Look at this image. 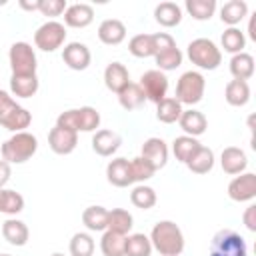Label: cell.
Returning <instances> with one entry per match:
<instances>
[{
  "label": "cell",
  "instance_id": "cell-1",
  "mask_svg": "<svg viewBox=\"0 0 256 256\" xmlns=\"http://www.w3.org/2000/svg\"><path fill=\"white\" fill-rule=\"evenodd\" d=\"M148 238L152 250H156L160 256H180L184 250V234L180 226L172 220L156 222Z\"/></svg>",
  "mask_w": 256,
  "mask_h": 256
},
{
  "label": "cell",
  "instance_id": "cell-2",
  "mask_svg": "<svg viewBox=\"0 0 256 256\" xmlns=\"http://www.w3.org/2000/svg\"><path fill=\"white\" fill-rule=\"evenodd\" d=\"M36 150H38V138L26 130L14 132L0 148L2 160H6L8 164H24L36 154Z\"/></svg>",
  "mask_w": 256,
  "mask_h": 256
},
{
  "label": "cell",
  "instance_id": "cell-3",
  "mask_svg": "<svg viewBox=\"0 0 256 256\" xmlns=\"http://www.w3.org/2000/svg\"><path fill=\"white\" fill-rule=\"evenodd\" d=\"M32 122V114L20 106L6 90H0V126L10 132H24Z\"/></svg>",
  "mask_w": 256,
  "mask_h": 256
},
{
  "label": "cell",
  "instance_id": "cell-4",
  "mask_svg": "<svg viewBox=\"0 0 256 256\" xmlns=\"http://www.w3.org/2000/svg\"><path fill=\"white\" fill-rule=\"evenodd\" d=\"M56 126L68 128L72 132H96L100 126V112L92 106H82V108H70L64 110L56 118Z\"/></svg>",
  "mask_w": 256,
  "mask_h": 256
},
{
  "label": "cell",
  "instance_id": "cell-5",
  "mask_svg": "<svg viewBox=\"0 0 256 256\" xmlns=\"http://www.w3.org/2000/svg\"><path fill=\"white\" fill-rule=\"evenodd\" d=\"M188 60L200 70H216L222 64V52L210 38H194L186 48Z\"/></svg>",
  "mask_w": 256,
  "mask_h": 256
},
{
  "label": "cell",
  "instance_id": "cell-6",
  "mask_svg": "<svg viewBox=\"0 0 256 256\" xmlns=\"http://www.w3.org/2000/svg\"><path fill=\"white\" fill-rule=\"evenodd\" d=\"M204 90H206V80L202 76V72L198 70H188L184 72L178 82H176V94L174 98L180 104L186 106H194L204 98Z\"/></svg>",
  "mask_w": 256,
  "mask_h": 256
},
{
  "label": "cell",
  "instance_id": "cell-7",
  "mask_svg": "<svg viewBox=\"0 0 256 256\" xmlns=\"http://www.w3.org/2000/svg\"><path fill=\"white\" fill-rule=\"evenodd\" d=\"M246 254H248L246 242L238 232L224 228L212 236L210 256H246Z\"/></svg>",
  "mask_w": 256,
  "mask_h": 256
},
{
  "label": "cell",
  "instance_id": "cell-8",
  "mask_svg": "<svg viewBox=\"0 0 256 256\" xmlns=\"http://www.w3.org/2000/svg\"><path fill=\"white\" fill-rule=\"evenodd\" d=\"M10 70L14 76H32L36 74V52L28 42H14L8 50Z\"/></svg>",
  "mask_w": 256,
  "mask_h": 256
},
{
  "label": "cell",
  "instance_id": "cell-9",
  "mask_svg": "<svg viewBox=\"0 0 256 256\" xmlns=\"http://www.w3.org/2000/svg\"><path fill=\"white\" fill-rule=\"evenodd\" d=\"M66 40V26L56 20H48L34 32V44L42 52H54L58 50Z\"/></svg>",
  "mask_w": 256,
  "mask_h": 256
},
{
  "label": "cell",
  "instance_id": "cell-10",
  "mask_svg": "<svg viewBox=\"0 0 256 256\" xmlns=\"http://www.w3.org/2000/svg\"><path fill=\"white\" fill-rule=\"evenodd\" d=\"M140 88L146 96V100L158 104L160 100L166 98V92H168V78L164 72H160L158 68L156 70H146L142 76H140Z\"/></svg>",
  "mask_w": 256,
  "mask_h": 256
},
{
  "label": "cell",
  "instance_id": "cell-11",
  "mask_svg": "<svg viewBox=\"0 0 256 256\" xmlns=\"http://www.w3.org/2000/svg\"><path fill=\"white\" fill-rule=\"evenodd\" d=\"M228 196L234 202H250L256 198V174L242 172L234 176L228 184Z\"/></svg>",
  "mask_w": 256,
  "mask_h": 256
},
{
  "label": "cell",
  "instance_id": "cell-12",
  "mask_svg": "<svg viewBox=\"0 0 256 256\" xmlns=\"http://www.w3.org/2000/svg\"><path fill=\"white\" fill-rule=\"evenodd\" d=\"M48 146L54 154H60V156H66L70 152L76 150L78 146V134L68 130V128H62V126H54L50 132H48Z\"/></svg>",
  "mask_w": 256,
  "mask_h": 256
},
{
  "label": "cell",
  "instance_id": "cell-13",
  "mask_svg": "<svg viewBox=\"0 0 256 256\" xmlns=\"http://www.w3.org/2000/svg\"><path fill=\"white\" fill-rule=\"evenodd\" d=\"M62 60L64 64L70 68V70H86L90 66V60H92V54L88 50L86 44L82 42H68L62 50Z\"/></svg>",
  "mask_w": 256,
  "mask_h": 256
},
{
  "label": "cell",
  "instance_id": "cell-14",
  "mask_svg": "<svg viewBox=\"0 0 256 256\" xmlns=\"http://www.w3.org/2000/svg\"><path fill=\"white\" fill-rule=\"evenodd\" d=\"M120 144H122L120 134L114 132V130H108V128L96 130L94 136H92V150L98 156H104V158L116 154V150L120 148Z\"/></svg>",
  "mask_w": 256,
  "mask_h": 256
},
{
  "label": "cell",
  "instance_id": "cell-15",
  "mask_svg": "<svg viewBox=\"0 0 256 256\" xmlns=\"http://www.w3.org/2000/svg\"><path fill=\"white\" fill-rule=\"evenodd\" d=\"M140 156L146 158V160L154 166V170H160V168H164L166 162H168V146H166V142H164L162 138L152 136V138L144 140Z\"/></svg>",
  "mask_w": 256,
  "mask_h": 256
},
{
  "label": "cell",
  "instance_id": "cell-16",
  "mask_svg": "<svg viewBox=\"0 0 256 256\" xmlns=\"http://www.w3.org/2000/svg\"><path fill=\"white\" fill-rule=\"evenodd\" d=\"M220 166L226 174L230 176H238L246 170L248 166V156L242 148H236V146H228L222 150L220 154Z\"/></svg>",
  "mask_w": 256,
  "mask_h": 256
},
{
  "label": "cell",
  "instance_id": "cell-17",
  "mask_svg": "<svg viewBox=\"0 0 256 256\" xmlns=\"http://www.w3.org/2000/svg\"><path fill=\"white\" fill-rule=\"evenodd\" d=\"M106 178L116 188H126L134 184L132 172H130V160L128 158H114L106 166Z\"/></svg>",
  "mask_w": 256,
  "mask_h": 256
},
{
  "label": "cell",
  "instance_id": "cell-18",
  "mask_svg": "<svg viewBox=\"0 0 256 256\" xmlns=\"http://www.w3.org/2000/svg\"><path fill=\"white\" fill-rule=\"evenodd\" d=\"M94 20V8L86 2L70 4L64 10V24L70 28H86Z\"/></svg>",
  "mask_w": 256,
  "mask_h": 256
},
{
  "label": "cell",
  "instance_id": "cell-19",
  "mask_svg": "<svg viewBox=\"0 0 256 256\" xmlns=\"http://www.w3.org/2000/svg\"><path fill=\"white\" fill-rule=\"evenodd\" d=\"M98 38L106 46H118L126 38V26L118 18H106L98 26Z\"/></svg>",
  "mask_w": 256,
  "mask_h": 256
},
{
  "label": "cell",
  "instance_id": "cell-20",
  "mask_svg": "<svg viewBox=\"0 0 256 256\" xmlns=\"http://www.w3.org/2000/svg\"><path fill=\"white\" fill-rule=\"evenodd\" d=\"M178 124H180V128L184 130V134H186V136H192V138L202 136V134L206 132V128H208L206 116H204L200 110H194V108L182 110V114H180V118H178Z\"/></svg>",
  "mask_w": 256,
  "mask_h": 256
},
{
  "label": "cell",
  "instance_id": "cell-21",
  "mask_svg": "<svg viewBox=\"0 0 256 256\" xmlns=\"http://www.w3.org/2000/svg\"><path fill=\"white\" fill-rule=\"evenodd\" d=\"M104 84L110 92L118 94L120 90H124L130 84V74L128 68L122 62H110L104 70Z\"/></svg>",
  "mask_w": 256,
  "mask_h": 256
},
{
  "label": "cell",
  "instance_id": "cell-22",
  "mask_svg": "<svg viewBox=\"0 0 256 256\" xmlns=\"http://www.w3.org/2000/svg\"><path fill=\"white\" fill-rule=\"evenodd\" d=\"M2 236L12 246H26V242L30 238V232H28V226L22 220L8 218L6 222H2Z\"/></svg>",
  "mask_w": 256,
  "mask_h": 256
},
{
  "label": "cell",
  "instance_id": "cell-23",
  "mask_svg": "<svg viewBox=\"0 0 256 256\" xmlns=\"http://www.w3.org/2000/svg\"><path fill=\"white\" fill-rule=\"evenodd\" d=\"M248 16V4L244 0H228L220 8V20L228 24V28L240 24Z\"/></svg>",
  "mask_w": 256,
  "mask_h": 256
},
{
  "label": "cell",
  "instance_id": "cell-24",
  "mask_svg": "<svg viewBox=\"0 0 256 256\" xmlns=\"http://www.w3.org/2000/svg\"><path fill=\"white\" fill-rule=\"evenodd\" d=\"M154 18L164 28H174L182 20V8L176 2H160L154 8Z\"/></svg>",
  "mask_w": 256,
  "mask_h": 256
},
{
  "label": "cell",
  "instance_id": "cell-25",
  "mask_svg": "<svg viewBox=\"0 0 256 256\" xmlns=\"http://www.w3.org/2000/svg\"><path fill=\"white\" fill-rule=\"evenodd\" d=\"M224 98L230 106L234 108H240V106H246L248 100H250V86L248 82L244 80H230L226 84V90H224Z\"/></svg>",
  "mask_w": 256,
  "mask_h": 256
},
{
  "label": "cell",
  "instance_id": "cell-26",
  "mask_svg": "<svg viewBox=\"0 0 256 256\" xmlns=\"http://www.w3.org/2000/svg\"><path fill=\"white\" fill-rule=\"evenodd\" d=\"M132 226H134V218H132V214L128 210H124V208L108 210V226H106V230L122 234V236H128Z\"/></svg>",
  "mask_w": 256,
  "mask_h": 256
},
{
  "label": "cell",
  "instance_id": "cell-27",
  "mask_svg": "<svg viewBox=\"0 0 256 256\" xmlns=\"http://www.w3.org/2000/svg\"><path fill=\"white\" fill-rule=\"evenodd\" d=\"M230 74L234 76V80H248L254 76V58L248 52H240L234 54L230 58Z\"/></svg>",
  "mask_w": 256,
  "mask_h": 256
},
{
  "label": "cell",
  "instance_id": "cell-28",
  "mask_svg": "<svg viewBox=\"0 0 256 256\" xmlns=\"http://www.w3.org/2000/svg\"><path fill=\"white\" fill-rule=\"evenodd\" d=\"M82 224L90 232H104L108 226V210L104 206H88L82 212Z\"/></svg>",
  "mask_w": 256,
  "mask_h": 256
},
{
  "label": "cell",
  "instance_id": "cell-29",
  "mask_svg": "<svg viewBox=\"0 0 256 256\" xmlns=\"http://www.w3.org/2000/svg\"><path fill=\"white\" fill-rule=\"evenodd\" d=\"M38 76L32 74V76H14L10 78V90L14 96L18 98H32L36 92H38Z\"/></svg>",
  "mask_w": 256,
  "mask_h": 256
},
{
  "label": "cell",
  "instance_id": "cell-30",
  "mask_svg": "<svg viewBox=\"0 0 256 256\" xmlns=\"http://www.w3.org/2000/svg\"><path fill=\"white\" fill-rule=\"evenodd\" d=\"M180 114H182V104L174 96H166L164 100H160L156 104V118L162 124H174V122H178Z\"/></svg>",
  "mask_w": 256,
  "mask_h": 256
},
{
  "label": "cell",
  "instance_id": "cell-31",
  "mask_svg": "<svg viewBox=\"0 0 256 256\" xmlns=\"http://www.w3.org/2000/svg\"><path fill=\"white\" fill-rule=\"evenodd\" d=\"M200 146H202V144L198 142V138H192V136L182 134V136L174 138V142H172V152H174L176 160H180L182 164H186V162L196 154V150H198Z\"/></svg>",
  "mask_w": 256,
  "mask_h": 256
},
{
  "label": "cell",
  "instance_id": "cell-32",
  "mask_svg": "<svg viewBox=\"0 0 256 256\" xmlns=\"http://www.w3.org/2000/svg\"><path fill=\"white\" fill-rule=\"evenodd\" d=\"M152 244L146 234H128L124 240V256H150Z\"/></svg>",
  "mask_w": 256,
  "mask_h": 256
},
{
  "label": "cell",
  "instance_id": "cell-33",
  "mask_svg": "<svg viewBox=\"0 0 256 256\" xmlns=\"http://www.w3.org/2000/svg\"><path fill=\"white\" fill-rule=\"evenodd\" d=\"M186 166L194 174H208L214 168V152L206 146H200L196 150V154L186 162Z\"/></svg>",
  "mask_w": 256,
  "mask_h": 256
},
{
  "label": "cell",
  "instance_id": "cell-34",
  "mask_svg": "<svg viewBox=\"0 0 256 256\" xmlns=\"http://www.w3.org/2000/svg\"><path fill=\"white\" fill-rule=\"evenodd\" d=\"M144 100H146V96H144L140 84H136V82H130L124 90L118 92V102L124 110H136L144 104Z\"/></svg>",
  "mask_w": 256,
  "mask_h": 256
},
{
  "label": "cell",
  "instance_id": "cell-35",
  "mask_svg": "<svg viewBox=\"0 0 256 256\" xmlns=\"http://www.w3.org/2000/svg\"><path fill=\"white\" fill-rule=\"evenodd\" d=\"M128 50L136 58H150L156 54L154 48V36L152 34H136L128 42Z\"/></svg>",
  "mask_w": 256,
  "mask_h": 256
},
{
  "label": "cell",
  "instance_id": "cell-36",
  "mask_svg": "<svg viewBox=\"0 0 256 256\" xmlns=\"http://www.w3.org/2000/svg\"><path fill=\"white\" fill-rule=\"evenodd\" d=\"M24 210V196L16 190L0 188V214L14 216Z\"/></svg>",
  "mask_w": 256,
  "mask_h": 256
},
{
  "label": "cell",
  "instance_id": "cell-37",
  "mask_svg": "<svg viewBox=\"0 0 256 256\" xmlns=\"http://www.w3.org/2000/svg\"><path fill=\"white\" fill-rule=\"evenodd\" d=\"M220 42H222V48L234 56V54L244 52V46H246V36H244V32H242L240 28L232 26V28H226V30L222 32Z\"/></svg>",
  "mask_w": 256,
  "mask_h": 256
},
{
  "label": "cell",
  "instance_id": "cell-38",
  "mask_svg": "<svg viewBox=\"0 0 256 256\" xmlns=\"http://www.w3.org/2000/svg\"><path fill=\"white\" fill-rule=\"evenodd\" d=\"M182 58H184V54L180 52V48H178V46L164 48V50H160V52L154 56V60H156L158 70H160V72L176 70V68L182 64Z\"/></svg>",
  "mask_w": 256,
  "mask_h": 256
},
{
  "label": "cell",
  "instance_id": "cell-39",
  "mask_svg": "<svg viewBox=\"0 0 256 256\" xmlns=\"http://www.w3.org/2000/svg\"><path fill=\"white\" fill-rule=\"evenodd\" d=\"M124 240L126 236L104 230L102 238H100V250L104 256H124Z\"/></svg>",
  "mask_w": 256,
  "mask_h": 256
},
{
  "label": "cell",
  "instance_id": "cell-40",
  "mask_svg": "<svg viewBox=\"0 0 256 256\" xmlns=\"http://www.w3.org/2000/svg\"><path fill=\"white\" fill-rule=\"evenodd\" d=\"M184 8L194 20H210L216 12V0H186Z\"/></svg>",
  "mask_w": 256,
  "mask_h": 256
},
{
  "label": "cell",
  "instance_id": "cell-41",
  "mask_svg": "<svg viewBox=\"0 0 256 256\" xmlns=\"http://www.w3.org/2000/svg\"><path fill=\"white\" fill-rule=\"evenodd\" d=\"M130 202L140 208V210H150L154 204H156V192L152 186H146V184H138L132 188L130 192Z\"/></svg>",
  "mask_w": 256,
  "mask_h": 256
},
{
  "label": "cell",
  "instance_id": "cell-42",
  "mask_svg": "<svg viewBox=\"0 0 256 256\" xmlns=\"http://www.w3.org/2000/svg\"><path fill=\"white\" fill-rule=\"evenodd\" d=\"M72 256H92L94 254V238L88 232H76L70 240Z\"/></svg>",
  "mask_w": 256,
  "mask_h": 256
},
{
  "label": "cell",
  "instance_id": "cell-43",
  "mask_svg": "<svg viewBox=\"0 0 256 256\" xmlns=\"http://www.w3.org/2000/svg\"><path fill=\"white\" fill-rule=\"evenodd\" d=\"M130 172H132V180L134 182H146V180H150L154 176L156 170L146 158L136 156V158L130 160Z\"/></svg>",
  "mask_w": 256,
  "mask_h": 256
},
{
  "label": "cell",
  "instance_id": "cell-44",
  "mask_svg": "<svg viewBox=\"0 0 256 256\" xmlns=\"http://www.w3.org/2000/svg\"><path fill=\"white\" fill-rule=\"evenodd\" d=\"M66 8H68L66 0H40L38 12L42 16H60V14H64Z\"/></svg>",
  "mask_w": 256,
  "mask_h": 256
},
{
  "label": "cell",
  "instance_id": "cell-45",
  "mask_svg": "<svg viewBox=\"0 0 256 256\" xmlns=\"http://www.w3.org/2000/svg\"><path fill=\"white\" fill-rule=\"evenodd\" d=\"M244 224H246V228L250 230V232H256V204H250L248 208H246V212H244Z\"/></svg>",
  "mask_w": 256,
  "mask_h": 256
},
{
  "label": "cell",
  "instance_id": "cell-46",
  "mask_svg": "<svg viewBox=\"0 0 256 256\" xmlns=\"http://www.w3.org/2000/svg\"><path fill=\"white\" fill-rule=\"evenodd\" d=\"M10 174H12V170H10V164H8L6 160H0V188H4V186L8 184V180H10Z\"/></svg>",
  "mask_w": 256,
  "mask_h": 256
},
{
  "label": "cell",
  "instance_id": "cell-47",
  "mask_svg": "<svg viewBox=\"0 0 256 256\" xmlns=\"http://www.w3.org/2000/svg\"><path fill=\"white\" fill-rule=\"evenodd\" d=\"M20 8L34 12V10H38V8H40V0H32V2H28V0H20Z\"/></svg>",
  "mask_w": 256,
  "mask_h": 256
},
{
  "label": "cell",
  "instance_id": "cell-48",
  "mask_svg": "<svg viewBox=\"0 0 256 256\" xmlns=\"http://www.w3.org/2000/svg\"><path fill=\"white\" fill-rule=\"evenodd\" d=\"M248 36H250V40L256 42V14H252V18H250V24H248Z\"/></svg>",
  "mask_w": 256,
  "mask_h": 256
},
{
  "label": "cell",
  "instance_id": "cell-49",
  "mask_svg": "<svg viewBox=\"0 0 256 256\" xmlns=\"http://www.w3.org/2000/svg\"><path fill=\"white\" fill-rule=\"evenodd\" d=\"M50 256H64V254H60V252H54V254H50Z\"/></svg>",
  "mask_w": 256,
  "mask_h": 256
},
{
  "label": "cell",
  "instance_id": "cell-50",
  "mask_svg": "<svg viewBox=\"0 0 256 256\" xmlns=\"http://www.w3.org/2000/svg\"><path fill=\"white\" fill-rule=\"evenodd\" d=\"M0 256H12V254H0Z\"/></svg>",
  "mask_w": 256,
  "mask_h": 256
}]
</instances>
